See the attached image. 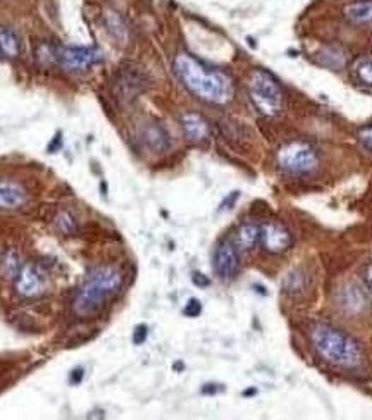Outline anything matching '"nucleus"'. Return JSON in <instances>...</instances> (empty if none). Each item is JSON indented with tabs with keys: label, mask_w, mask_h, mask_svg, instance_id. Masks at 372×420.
Segmentation results:
<instances>
[{
	"label": "nucleus",
	"mask_w": 372,
	"mask_h": 420,
	"mask_svg": "<svg viewBox=\"0 0 372 420\" xmlns=\"http://www.w3.org/2000/svg\"><path fill=\"white\" fill-rule=\"evenodd\" d=\"M174 73L181 83L203 102L222 105L233 98V83L224 73L205 68L188 54L174 59Z\"/></svg>",
	"instance_id": "f257e3e1"
},
{
	"label": "nucleus",
	"mask_w": 372,
	"mask_h": 420,
	"mask_svg": "<svg viewBox=\"0 0 372 420\" xmlns=\"http://www.w3.org/2000/svg\"><path fill=\"white\" fill-rule=\"evenodd\" d=\"M123 277L112 267H99L93 270L74 300V312L78 317H92L105 307L109 300L119 292Z\"/></svg>",
	"instance_id": "f03ea898"
},
{
	"label": "nucleus",
	"mask_w": 372,
	"mask_h": 420,
	"mask_svg": "<svg viewBox=\"0 0 372 420\" xmlns=\"http://www.w3.org/2000/svg\"><path fill=\"white\" fill-rule=\"evenodd\" d=\"M312 343H314L317 353L326 362L338 365L343 368L359 367L362 362V350L359 348L357 341L352 340L340 329L331 325L319 324L311 332Z\"/></svg>",
	"instance_id": "7ed1b4c3"
},
{
	"label": "nucleus",
	"mask_w": 372,
	"mask_h": 420,
	"mask_svg": "<svg viewBox=\"0 0 372 420\" xmlns=\"http://www.w3.org/2000/svg\"><path fill=\"white\" fill-rule=\"evenodd\" d=\"M250 97L264 116H276L283 107V92L276 78L264 69L253 71L250 76Z\"/></svg>",
	"instance_id": "20e7f679"
},
{
	"label": "nucleus",
	"mask_w": 372,
	"mask_h": 420,
	"mask_svg": "<svg viewBox=\"0 0 372 420\" xmlns=\"http://www.w3.org/2000/svg\"><path fill=\"white\" fill-rule=\"evenodd\" d=\"M50 56L66 71H86L102 61V52L93 47H54Z\"/></svg>",
	"instance_id": "39448f33"
},
{
	"label": "nucleus",
	"mask_w": 372,
	"mask_h": 420,
	"mask_svg": "<svg viewBox=\"0 0 372 420\" xmlns=\"http://www.w3.org/2000/svg\"><path fill=\"white\" fill-rule=\"evenodd\" d=\"M277 162L289 172L305 174V172L314 171L317 167V155L311 145L293 141V143L281 148L280 154H277Z\"/></svg>",
	"instance_id": "423d86ee"
},
{
	"label": "nucleus",
	"mask_w": 372,
	"mask_h": 420,
	"mask_svg": "<svg viewBox=\"0 0 372 420\" xmlns=\"http://www.w3.org/2000/svg\"><path fill=\"white\" fill-rule=\"evenodd\" d=\"M14 281L18 293L25 298H35L38 296V294H42L47 284L45 276H43L42 270L31 264L23 265L21 272L18 274V277H16Z\"/></svg>",
	"instance_id": "0eeeda50"
},
{
	"label": "nucleus",
	"mask_w": 372,
	"mask_h": 420,
	"mask_svg": "<svg viewBox=\"0 0 372 420\" xmlns=\"http://www.w3.org/2000/svg\"><path fill=\"white\" fill-rule=\"evenodd\" d=\"M238 252L233 243L224 241L217 246L214 255V270L221 280H233L238 272Z\"/></svg>",
	"instance_id": "6e6552de"
},
{
	"label": "nucleus",
	"mask_w": 372,
	"mask_h": 420,
	"mask_svg": "<svg viewBox=\"0 0 372 420\" xmlns=\"http://www.w3.org/2000/svg\"><path fill=\"white\" fill-rule=\"evenodd\" d=\"M262 245L268 252L281 253L288 248L292 243V236L283 226L280 224H268L260 229Z\"/></svg>",
	"instance_id": "1a4fd4ad"
},
{
	"label": "nucleus",
	"mask_w": 372,
	"mask_h": 420,
	"mask_svg": "<svg viewBox=\"0 0 372 420\" xmlns=\"http://www.w3.org/2000/svg\"><path fill=\"white\" fill-rule=\"evenodd\" d=\"M26 200V191L19 184L11 181L0 183V209L14 210L21 207Z\"/></svg>",
	"instance_id": "9d476101"
},
{
	"label": "nucleus",
	"mask_w": 372,
	"mask_h": 420,
	"mask_svg": "<svg viewBox=\"0 0 372 420\" xmlns=\"http://www.w3.org/2000/svg\"><path fill=\"white\" fill-rule=\"evenodd\" d=\"M181 128L186 138L191 141H203L209 136V124L198 114H185L181 117Z\"/></svg>",
	"instance_id": "9b49d317"
},
{
	"label": "nucleus",
	"mask_w": 372,
	"mask_h": 420,
	"mask_svg": "<svg viewBox=\"0 0 372 420\" xmlns=\"http://www.w3.org/2000/svg\"><path fill=\"white\" fill-rule=\"evenodd\" d=\"M344 16L355 25H372V0H359L344 7Z\"/></svg>",
	"instance_id": "f8f14e48"
},
{
	"label": "nucleus",
	"mask_w": 372,
	"mask_h": 420,
	"mask_svg": "<svg viewBox=\"0 0 372 420\" xmlns=\"http://www.w3.org/2000/svg\"><path fill=\"white\" fill-rule=\"evenodd\" d=\"M19 50H21V42L18 33L6 26H0V52L6 57H16L19 56Z\"/></svg>",
	"instance_id": "ddd939ff"
},
{
	"label": "nucleus",
	"mask_w": 372,
	"mask_h": 420,
	"mask_svg": "<svg viewBox=\"0 0 372 420\" xmlns=\"http://www.w3.org/2000/svg\"><path fill=\"white\" fill-rule=\"evenodd\" d=\"M21 269H23V264H21V258H19L18 252H14V250L6 252L2 262H0V270H2L4 276H6L7 280H16V277H18V274L21 272Z\"/></svg>",
	"instance_id": "4468645a"
},
{
	"label": "nucleus",
	"mask_w": 372,
	"mask_h": 420,
	"mask_svg": "<svg viewBox=\"0 0 372 420\" xmlns=\"http://www.w3.org/2000/svg\"><path fill=\"white\" fill-rule=\"evenodd\" d=\"M258 238H260V227L256 224H245L238 231L236 243L241 250H250L256 246Z\"/></svg>",
	"instance_id": "2eb2a0df"
},
{
	"label": "nucleus",
	"mask_w": 372,
	"mask_h": 420,
	"mask_svg": "<svg viewBox=\"0 0 372 420\" xmlns=\"http://www.w3.org/2000/svg\"><path fill=\"white\" fill-rule=\"evenodd\" d=\"M105 25H107V30L111 31V35L116 38V40L119 42L126 40V26H124L123 19H121L116 13L105 14Z\"/></svg>",
	"instance_id": "dca6fc26"
},
{
	"label": "nucleus",
	"mask_w": 372,
	"mask_h": 420,
	"mask_svg": "<svg viewBox=\"0 0 372 420\" xmlns=\"http://www.w3.org/2000/svg\"><path fill=\"white\" fill-rule=\"evenodd\" d=\"M56 226H57V229L64 234H74L78 229L76 219H74L68 210L59 212L57 217H56Z\"/></svg>",
	"instance_id": "f3484780"
},
{
	"label": "nucleus",
	"mask_w": 372,
	"mask_h": 420,
	"mask_svg": "<svg viewBox=\"0 0 372 420\" xmlns=\"http://www.w3.org/2000/svg\"><path fill=\"white\" fill-rule=\"evenodd\" d=\"M147 141H150L152 147L164 148L167 145V136L164 135V131L160 128H152L150 131L147 133Z\"/></svg>",
	"instance_id": "a211bd4d"
},
{
	"label": "nucleus",
	"mask_w": 372,
	"mask_h": 420,
	"mask_svg": "<svg viewBox=\"0 0 372 420\" xmlns=\"http://www.w3.org/2000/svg\"><path fill=\"white\" fill-rule=\"evenodd\" d=\"M357 74L364 83L372 86V59H366V61L359 62Z\"/></svg>",
	"instance_id": "6ab92c4d"
},
{
	"label": "nucleus",
	"mask_w": 372,
	"mask_h": 420,
	"mask_svg": "<svg viewBox=\"0 0 372 420\" xmlns=\"http://www.w3.org/2000/svg\"><path fill=\"white\" fill-rule=\"evenodd\" d=\"M183 313L186 317H198L202 313V304L198 300H195V298H191V300H188L186 307L183 308Z\"/></svg>",
	"instance_id": "aec40b11"
},
{
	"label": "nucleus",
	"mask_w": 372,
	"mask_h": 420,
	"mask_svg": "<svg viewBox=\"0 0 372 420\" xmlns=\"http://www.w3.org/2000/svg\"><path fill=\"white\" fill-rule=\"evenodd\" d=\"M359 141L366 150L372 152V126H367L364 129H360L359 133Z\"/></svg>",
	"instance_id": "412c9836"
},
{
	"label": "nucleus",
	"mask_w": 372,
	"mask_h": 420,
	"mask_svg": "<svg viewBox=\"0 0 372 420\" xmlns=\"http://www.w3.org/2000/svg\"><path fill=\"white\" fill-rule=\"evenodd\" d=\"M148 336V328L147 325H138V328L135 329V332H133V343L135 344H143L145 340H147Z\"/></svg>",
	"instance_id": "4be33fe9"
},
{
	"label": "nucleus",
	"mask_w": 372,
	"mask_h": 420,
	"mask_svg": "<svg viewBox=\"0 0 372 420\" xmlns=\"http://www.w3.org/2000/svg\"><path fill=\"white\" fill-rule=\"evenodd\" d=\"M191 281H193V284L198 286V288H205V286L210 284L209 277H205L200 272H193V276H191Z\"/></svg>",
	"instance_id": "5701e85b"
},
{
	"label": "nucleus",
	"mask_w": 372,
	"mask_h": 420,
	"mask_svg": "<svg viewBox=\"0 0 372 420\" xmlns=\"http://www.w3.org/2000/svg\"><path fill=\"white\" fill-rule=\"evenodd\" d=\"M83 380V368H74L71 374V384H80Z\"/></svg>",
	"instance_id": "b1692460"
},
{
	"label": "nucleus",
	"mask_w": 372,
	"mask_h": 420,
	"mask_svg": "<svg viewBox=\"0 0 372 420\" xmlns=\"http://www.w3.org/2000/svg\"><path fill=\"white\" fill-rule=\"evenodd\" d=\"M367 282H369V286L372 288V265L367 269Z\"/></svg>",
	"instance_id": "393cba45"
}]
</instances>
